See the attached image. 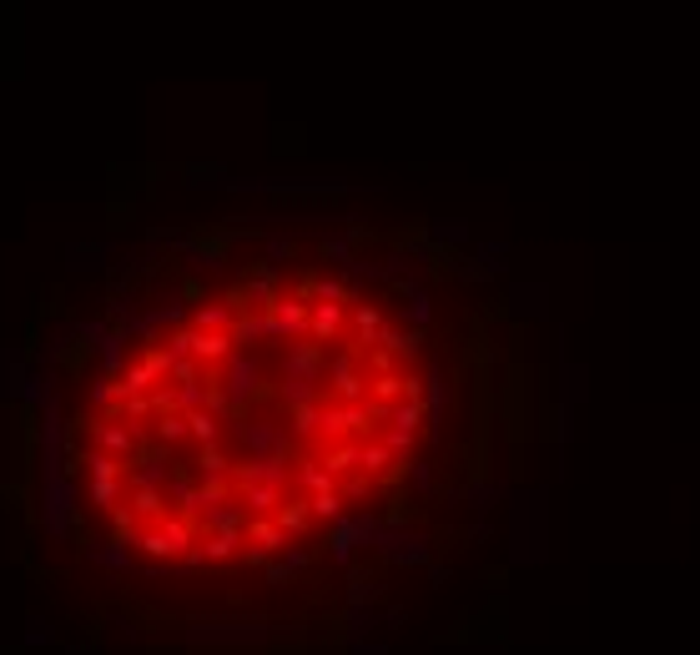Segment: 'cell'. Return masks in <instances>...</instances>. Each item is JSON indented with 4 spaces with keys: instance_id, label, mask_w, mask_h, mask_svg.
Instances as JSON below:
<instances>
[{
    "instance_id": "6da1fadb",
    "label": "cell",
    "mask_w": 700,
    "mask_h": 655,
    "mask_svg": "<svg viewBox=\"0 0 700 655\" xmlns=\"http://www.w3.org/2000/svg\"><path fill=\"white\" fill-rule=\"evenodd\" d=\"M91 358H96V328H76V333L56 348V368L71 373V378H81Z\"/></svg>"
},
{
    "instance_id": "7a4b0ae2",
    "label": "cell",
    "mask_w": 700,
    "mask_h": 655,
    "mask_svg": "<svg viewBox=\"0 0 700 655\" xmlns=\"http://www.w3.org/2000/svg\"><path fill=\"white\" fill-rule=\"evenodd\" d=\"M192 247H197L207 262H222V257H227V247H232V232H227V227H217V232H197V237H192Z\"/></svg>"
},
{
    "instance_id": "3957f363",
    "label": "cell",
    "mask_w": 700,
    "mask_h": 655,
    "mask_svg": "<svg viewBox=\"0 0 700 655\" xmlns=\"http://www.w3.org/2000/svg\"><path fill=\"white\" fill-rule=\"evenodd\" d=\"M182 298H187V303H197V298H202V283H197V278H187V283H182Z\"/></svg>"
}]
</instances>
